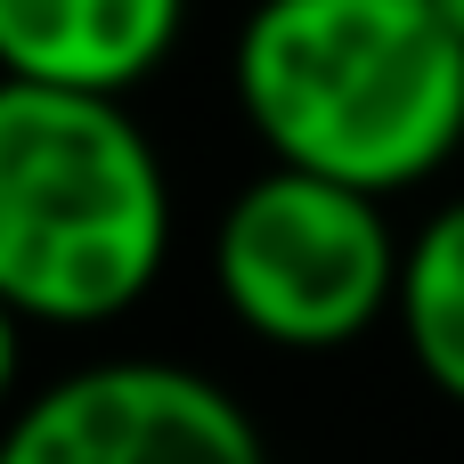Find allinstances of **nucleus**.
<instances>
[{
	"label": "nucleus",
	"instance_id": "1",
	"mask_svg": "<svg viewBox=\"0 0 464 464\" xmlns=\"http://www.w3.org/2000/svg\"><path fill=\"white\" fill-rule=\"evenodd\" d=\"M228 90L269 163L383 204L464 147V41L432 0H253Z\"/></svg>",
	"mask_w": 464,
	"mask_h": 464
},
{
	"label": "nucleus",
	"instance_id": "7",
	"mask_svg": "<svg viewBox=\"0 0 464 464\" xmlns=\"http://www.w3.org/2000/svg\"><path fill=\"white\" fill-rule=\"evenodd\" d=\"M16 359H24V318L0 302V400L16 392Z\"/></svg>",
	"mask_w": 464,
	"mask_h": 464
},
{
	"label": "nucleus",
	"instance_id": "3",
	"mask_svg": "<svg viewBox=\"0 0 464 464\" xmlns=\"http://www.w3.org/2000/svg\"><path fill=\"white\" fill-rule=\"evenodd\" d=\"M400 261L383 196L269 163L212 228V285L228 318L277 351H343L400 310Z\"/></svg>",
	"mask_w": 464,
	"mask_h": 464
},
{
	"label": "nucleus",
	"instance_id": "8",
	"mask_svg": "<svg viewBox=\"0 0 464 464\" xmlns=\"http://www.w3.org/2000/svg\"><path fill=\"white\" fill-rule=\"evenodd\" d=\"M432 8L449 16V33H457V41H464V0H432Z\"/></svg>",
	"mask_w": 464,
	"mask_h": 464
},
{
	"label": "nucleus",
	"instance_id": "4",
	"mask_svg": "<svg viewBox=\"0 0 464 464\" xmlns=\"http://www.w3.org/2000/svg\"><path fill=\"white\" fill-rule=\"evenodd\" d=\"M0 464H269L253 416L196 367L106 359L24 400Z\"/></svg>",
	"mask_w": 464,
	"mask_h": 464
},
{
	"label": "nucleus",
	"instance_id": "5",
	"mask_svg": "<svg viewBox=\"0 0 464 464\" xmlns=\"http://www.w3.org/2000/svg\"><path fill=\"white\" fill-rule=\"evenodd\" d=\"M188 33V0H0V73L130 98Z\"/></svg>",
	"mask_w": 464,
	"mask_h": 464
},
{
	"label": "nucleus",
	"instance_id": "6",
	"mask_svg": "<svg viewBox=\"0 0 464 464\" xmlns=\"http://www.w3.org/2000/svg\"><path fill=\"white\" fill-rule=\"evenodd\" d=\"M400 334H408V359L424 367L432 392H449L464 408V196L440 204L416 237H408V261H400Z\"/></svg>",
	"mask_w": 464,
	"mask_h": 464
},
{
	"label": "nucleus",
	"instance_id": "2",
	"mask_svg": "<svg viewBox=\"0 0 464 464\" xmlns=\"http://www.w3.org/2000/svg\"><path fill=\"white\" fill-rule=\"evenodd\" d=\"M171 179L122 98L0 73V302L24 326H106L163 277Z\"/></svg>",
	"mask_w": 464,
	"mask_h": 464
}]
</instances>
